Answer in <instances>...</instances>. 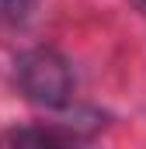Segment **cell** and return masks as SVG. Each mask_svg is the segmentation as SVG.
Segmentation results:
<instances>
[{"instance_id": "cell-1", "label": "cell", "mask_w": 146, "mask_h": 149, "mask_svg": "<svg viewBox=\"0 0 146 149\" xmlns=\"http://www.w3.org/2000/svg\"><path fill=\"white\" fill-rule=\"evenodd\" d=\"M18 87L25 90V97L38 108H63L70 101L73 90V73L66 59L52 49H32L18 59Z\"/></svg>"}, {"instance_id": "cell-3", "label": "cell", "mask_w": 146, "mask_h": 149, "mask_svg": "<svg viewBox=\"0 0 146 149\" xmlns=\"http://www.w3.org/2000/svg\"><path fill=\"white\" fill-rule=\"evenodd\" d=\"M21 3H28V0H0V10H11V7H21Z\"/></svg>"}, {"instance_id": "cell-2", "label": "cell", "mask_w": 146, "mask_h": 149, "mask_svg": "<svg viewBox=\"0 0 146 149\" xmlns=\"http://www.w3.org/2000/svg\"><path fill=\"white\" fill-rule=\"evenodd\" d=\"M4 146H63L66 135H56V132H45V128H14L0 139Z\"/></svg>"}]
</instances>
